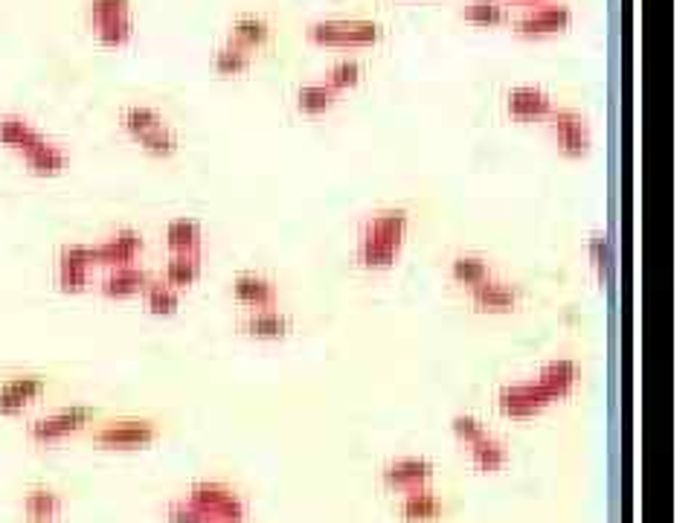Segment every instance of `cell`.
Wrapping results in <instances>:
<instances>
[{
	"label": "cell",
	"mask_w": 697,
	"mask_h": 523,
	"mask_svg": "<svg viewBox=\"0 0 697 523\" xmlns=\"http://www.w3.org/2000/svg\"><path fill=\"white\" fill-rule=\"evenodd\" d=\"M410 216L407 210H384L375 213L364 224L358 239V262L366 271H387L393 268L401 247L407 242Z\"/></svg>",
	"instance_id": "cell-1"
},
{
	"label": "cell",
	"mask_w": 697,
	"mask_h": 523,
	"mask_svg": "<svg viewBox=\"0 0 697 523\" xmlns=\"http://www.w3.org/2000/svg\"><path fill=\"white\" fill-rule=\"evenodd\" d=\"M381 24L375 21H343V18H332V21H317L308 27V38L317 47H372L381 41Z\"/></svg>",
	"instance_id": "cell-2"
},
{
	"label": "cell",
	"mask_w": 697,
	"mask_h": 523,
	"mask_svg": "<svg viewBox=\"0 0 697 523\" xmlns=\"http://www.w3.org/2000/svg\"><path fill=\"white\" fill-rule=\"evenodd\" d=\"M91 24L102 47H125L134 38L131 0H91Z\"/></svg>",
	"instance_id": "cell-3"
},
{
	"label": "cell",
	"mask_w": 697,
	"mask_h": 523,
	"mask_svg": "<svg viewBox=\"0 0 697 523\" xmlns=\"http://www.w3.org/2000/svg\"><path fill=\"white\" fill-rule=\"evenodd\" d=\"M546 120L552 125L555 146H558V152L564 154V157L581 160V157L590 154V146H593L590 125H587V120L578 111H573V108H558Z\"/></svg>",
	"instance_id": "cell-4"
},
{
	"label": "cell",
	"mask_w": 697,
	"mask_h": 523,
	"mask_svg": "<svg viewBox=\"0 0 697 523\" xmlns=\"http://www.w3.org/2000/svg\"><path fill=\"white\" fill-rule=\"evenodd\" d=\"M189 503L198 506L213 523H242L244 521V503L221 483H198Z\"/></svg>",
	"instance_id": "cell-5"
},
{
	"label": "cell",
	"mask_w": 697,
	"mask_h": 523,
	"mask_svg": "<svg viewBox=\"0 0 697 523\" xmlns=\"http://www.w3.org/2000/svg\"><path fill=\"white\" fill-rule=\"evenodd\" d=\"M93 271V247L91 245H67L61 247L56 262V285L64 294H82L91 285Z\"/></svg>",
	"instance_id": "cell-6"
},
{
	"label": "cell",
	"mask_w": 697,
	"mask_h": 523,
	"mask_svg": "<svg viewBox=\"0 0 697 523\" xmlns=\"http://www.w3.org/2000/svg\"><path fill=\"white\" fill-rule=\"evenodd\" d=\"M91 247L93 265L111 271V268H122V265H137V259H140L146 242H143V236H140L137 230L125 227V230H117V233H111L108 239H102L99 245Z\"/></svg>",
	"instance_id": "cell-7"
},
{
	"label": "cell",
	"mask_w": 697,
	"mask_h": 523,
	"mask_svg": "<svg viewBox=\"0 0 697 523\" xmlns=\"http://www.w3.org/2000/svg\"><path fill=\"white\" fill-rule=\"evenodd\" d=\"M570 21H573L570 6H564V3H544L538 9L526 12L515 24V30L523 38H546V35H558V32L567 30Z\"/></svg>",
	"instance_id": "cell-8"
},
{
	"label": "cell",
	"mask_w": 697,
	"mask_h": 523,
	"mask_svg": "<svg viewBox=\"0 0 697 523\" xmlns=\"http://www.w3.org/2000/svg\"><path fill=\"white\" fill-rule=\"evenodd\" d=\"M500 413L509 416V419H532L535 413H541L546 404H549V396L541 390L538 381H526V384H509L500 390Z\"/></svg>",
	"instance_id": "cell-9"
},
{
	"label": "cell",
	"mask_w": 697,
	"mask_h": 523,
	"mask_svg": "<svg viewBox=\"0 0 697 523\" xmlns=\"http://www.w3.org/2000/svg\"><path fill=\"white\" fill-rule=\"evenodd\" d=\"M157 436V428L146 419H125V422H111L105 425L102 431H96V442L102 448H122V451H131V448H143L154 442Z\"/></svg>",
	"instance_id": "cell-10"
},
{
	"label": "cell",
	"mask_w": 697,
	"mask_h": 523,
	"mask_svg": "<svg viewBox=\"0 0 697 523\" xmlns=\"http://www.w3.org/2000/svg\"><path fill=\"white\" fill-rule=\"evenodd\" d=\"M91 410L88 407H64L59 413L47 416V419H38L30 428V436L35 442H59L70 433L82 431L88 422H91Z\"/></svg>",
	"instance_id": "cell-11"
},
{
	"label": "cell",
	"mask_w": 697,
	"mask_h": 523,
	"mask_svg": "<svg viewBox=\"0 0 697 523\" xmlns=\"http://www.w3.org/2000/svg\"><path fill=\"white\" fill-rule=\"evenodd\" d=\"M47 390L41 375H15L0 384V416H15Z\"/></svg>",
	"instance_id": "cell-12"
},
{
	"label": "cell",
	"mask_w": 697,
	"mask_h": 523,
	"mask_svg": "<svg viewBox=\"0 0 697 523\" xmlns=\"http://www.w3.org/2000/svg\"><path fill=\"white\" fill-rule=\"evenodd\" d=\"M517 300H520V288L512 282H503V279L488 277L471 288V303L477 306V311H485V314H509V311H515Z\"/></svg>",
	"instance_id": "cell-13"
},
{
	"label": "cell",
	"mask_w": 697,
	"mask_h": 523,
	"mask_svg": "<svg viewBox=\"0 0 697 523\" xmlns=\"http://www.w3.org/2000/svg\"><path fill=\"white\" fill-rule=\"evenodd\" d=\"M506 111L512 114V120L517 123H538V120H546L555 108H552V96L541 88H532V85H523V88H515L506 99Z\"/></svg>",
	"instance_id": "cell-14"
},
{
	"label": "cell",
	"mask_w": 697,
	"mask_h": 523,
	"mask_svg": "<svg viewBox=\"0 0 697 523\" xmlns=\"http://www.w3.org/2000/svg\"><path fill=\"white\" fill-rule=\"evenodd\" d=\"M242 332L256 340H282L291 335V317L276 308H256L242 320Z\"/></svg>",
	"instance_id": "cell-15"
},
{
	"label": "cell",
	"mask_w": 697,
	"mask_h": 523,
	"mask_svg": "<svg viewBox=\"0 0 697 523\" xmlns=\"http://www.w3.org/2000/svg\"><path fill=\"white\" fill-rule=\"evenodd\" d=\"M146 285H149V274L140 265H122V268H111L105 274L99 291L111 300H128V297L143 294Z\"/></svg>",
	"instance_id": "cell-16"
},
{
	"label": "cell",
	"mask_w": 697,
	"mask_h": 523,
	"mask_svg": "<svg viewBox=\"0 0 697 523\" xmlns=\"http://www.w3.org/2000/svg\"><path fill=\"white\" fill-rule=\"evenodd\" d=\"M44 140H47V137H44L30 120H24V117H18V114L0 117V146L18 152L21 157L27 152H32V149H35L38 143H44Z\"/></svg>",
	"instance_id": "cell-17"
},
{
	"label": "cell",
	"mask_w": 697,
	"mask_h": 523,
	"mask_svg": "<svg viewBox=\"0 0 697 523\" xmlns=\"http://www.w3.org/2000/svg\"><path fill=\"white\" fill-rule=\"evenodd\" d=\"M233 297L236 303H242L247 308H273L276 300H279V291L268 277H259V274H242V277L233 279Z\"/></svg>",
	"instance_id": "cell-18"
},
{
	"label": "cell",
	"mask_w": 697,
	"mask_h": 523,
	"mask_svg": "<svg viewBox=\"0 0 697 523\" xmlns=\"http://www.w3.org/2000/svg\"><path fill=\"white\" fill-rule=\"evenodd\" d=\"M576 381L578 367L576 361H570V358H555V361H549L544 370H541V375H538L541 390H544L552 401L570 396L573 387H576Z\"/></svg>",
	"instance_id": "cell-19"
},
{
	"label": "cell",
	"mask_w": 697,
	"mask_h": 523,
	"mask_svg": "<svg viewBox=\"0 0 697 523\" xmlns=\"http://www.w3.org/2000/svg\"><path fill=\"white\" fill-rule=\"evenodd\" d=\"M433 477V465L427 460H398L384 468V483L390 489H425V483Z\"/></svg>",
	"instance_id": "cell-20"
},
{
	"label": "cell",
	"mask_w": 697,
	"mask_h": 523,
	"mask_svg": "<svg viewBox=\"0 0 697 523\" xmlns=\"http://www.w3.org/2000/svg\"><path fill=\"white\" fill-rule=\"evenodd\" d=\"M21 160H24V166L30 169L35 178H59L61 172L67 169V152L61 149L59 143H53V140L38 143Z\"/></svg>",
	"instance_id": "cell-21"
},
{
	"label": "cell",
	"mask_w": 697,
	"mask_h": 523,
	"mask_svg": "<svg viewBox=\"0 0 697 523\" xmlns=\"http://www.w3.org/2000/svg\"><path fill=\"white\" fill-rule=\"evenodd\" d=\"M204 230L195 218H175L166 227V247L169 253H201Z\"/></svg>",
	"instance_id": "cell-22"
},
{
	"label": "cell",
	"mask_w": 697,
	"mask_h": 523,
	"mask_svg": "<svg viewBox=\"0 0 697 523\" xmlns=\"http://www.w3.org/2000/svg\"><path fill=\"white\" fill-rule=\"evenodd\" d=\"M201 277V253H172L166 268H163V282L172 288H189Z\"/></svg>",
	"instance_id": "cell-23"
},
{
	"label": "cell",
	"mask_w": 697,
	"mask_h": 523,
	"mask_svg": "<svg viewBox=\"0 0 697 523\" xmlns=\"http://www.w3.org/2000/svg\"><path fill=\"white\" fill-rule=\"evenodd\" d=\"M230 41H236L244 50L265 47L271 41V24L265 18H256V15H242L230 30Z\"/></svg>",
	"instance_id": "cell-24"
},
{
	"label": "cell",
	"mask_w": 697,
	"mask_h": 523,
	"mask_svg": "<svg viewBox=\"0 0 697 523\" xmlns=\"http://www.w3.org/2000/svg\"><path fill=\"white\" fill-rule=\"evenodd\" d=\"M143 300H146V308L152 311L154 317H172L178 308H181V291L172 288L169 282H152L143 288Z\"/></svg>",
	"instance_id": "cell-25"
},
{
	"label": "cell",
	"mask_w": 697,
	"mask_h": 523,
	"mask_svg": "<svg viewBox=\"0 0 697 523\" xmlns=\"http://www.w3.org/2000/svg\"><path fill=\"white\" fill-rule=\"evenodd\" d=\"M401 515L407 521H436L442 515V503L436 494L425 492V489H410L401 503Z\"/></svg>",
	"instance_id": "cell-26"
},
{
	"label": "cell",
	"mask_w": 697,
	"mask_h": 523,
	"mask_svg": "<svg viewBox=\"0 0 697 523\" xmlns=\"http://www.w3.org/2000/svg\"><path fill=\"white\" fill-rule=\"evenodd\" d=\"M587 256L593 262V271L602 282V288H610V282H613V245H610V236L607 233H593L587 239Z\"/></svg>",
	"instance_id": "cell-27"
},
{
	"label": "cell",
	"mask_w": 697,
	"mask_h": 523,
	"mask_svg": "<svg viewBox=\"0 0 697 523\" xmlns=\"http://www.w3.org/2000/svg\"><path fill=\"white\" fill-rule=\"evenodd\" d=\"M462 18L474 27H500L509 21V12L500 0H471L462 9Z\"/></svg>",
	"instance_id": "cell-28"
},
{
	"label": "cell",
	"mask_w": 697,
	"mask_h": 523,
	"mask_svg": "<svg viewBox=\"0 0 697 523\" xmlns=\"http://www.w3.org/2000/svg\"><path fill=\"white\" fill-rule=\"evenodd\" d=\"M334 102H337V91H332L329 85H305L297 93V108L308 117H320L332 111Z\"/></svg>",
	"instance_id": "cell-29"
},
{
	"label": "cell",
	"mask_w": 697,
	"mask_h": 523,
	"mask_svg": "<svg viewBox=\"0 0 697 523\" xmlns=\"http://www.w3.org/2000/svg\"><path fill=\"white\" fill-rule=\"evenodd\" d=\"M471 460L480 471H500L506 465V448L503 442H497L494 436H480L477 442H471Z\"/></svg>",
	"instance_id": "cell-30"
},
{
	"label": "cell",
	"mask_w": 697,
	"mask_h": 523,
	"mask_svg": "<svg viewBox=\"0 0 697 523\" xmlns=\"http://www.w3.org/2000/svg\"><path fill=\"white\" fill-rule=\"evenodd\" d=\"M166 120L154 111V108H149V105H128L125 111H122V128L134 137V140H140L143 134H149L152 128H157V125H163Z\"/></svg>",
	"instance_id": "cell-31"
},
{
	"label": "cell",
	"mask_w": 697,
	"mask_h": 523,
	"mask_svg": "<svg viewBox=\"0 0 697 523\" xmlns=\"http://www.w3.org/2000/svg\"><path fill=\"white\" fill-rule=\"evenodd\" d=\"M215 73L221 76H242L244 70H250V50L239 47L236 41H227L213 59Z\"/></svg>",
	"instance_id": "cell-32"
},
{
	"label": "cell",
	"mask_w": 697,
	"mask_h": 523,
	"mask_svg": "<svg viewBox=\"0 0 697 523\" xmlns=\"http://www.w3.org/2000/svg\"><path fill=\"white\" fill-rule=\"evenodd\" d=\"M140 146H143V152H149L152 157H172V154L178 152V134L169 128V125L163 123V125H157V128H152L149 134H143L140 140H137Z\"/></svg>",
	"instance_id": "cell-33"
},
{
	"label": "cell",
	"mask_w": 697,
	"mask_h": 523,
	"mask_svg": "<svg viewBox=\"0 0 697 523\" xmlns=\"http://www.w3.org/2000/svg\"><path fill=\"white\" fill-rule=\"evenodd\" d=\"M451 277L459 282V285H468V288H474V285H480L483 279L491 277V271H488V265H485V259H480V256H456L454 262H451Z\"/></svg>",
	"instance_id": "cell-34"
},
{
	"label": "cell",
	"mask_w": 697,
	"mask_h": 523,
	"mask_svg": "<svg viewBox=\"0 0 697 523\" xmlns=\"http://www.w3.org/2000/svg\"><path fill=\"white\" fill-rule=\"evenodd\" d=\"M361 76H364V70H361V64L355 62V59H340V62H334L332 67H329L326 85L337 93L352 91V88L361 85Z\"/></svg>",
	"instance_id": "cell-35"
},
{
	"label": "cell",
	"mask_w": 697,
	"mask_h": 523,
	"mask_svg": "<svg viewBox=\"0 0 697 523\" xmlns=\"http://www.w3.org/2000/svg\"><path fill=\"white\" fill-rule=\"evenodd\" d=\"M24 506H27V515L32 521H50V518L59 515L61 497L53 492H44V489H35V492L27 494Z\"/></svg>",
	"instance_id": "cell-36"
},
{
	"label": "cell",
	"mask_w": 697,
	"mask_h": 523,
	"mask_svg": "<svg viewBox=\"0 0 697 523\" xmlns=\"http://www.w3.org/2000/svg\"><path fill=\"white\" fill-rule=\"evenodd\" d=\"M169 521L172 523H213L198 506H192L189 500L186 503H172L169 506Z\"/></svg>",
	"instance_id": "cell-37"
},
{
	"label": "cell",
	"mask_w": 697,
	"mask_h": 523,
	"mask_svg": "<svg viewBox=\"0 0 697 523\" xmlns=\"http://www.w3.org/2000/svg\"><path fill=\"white\" fill-rule=\"evenodd\" d=\"M454 433L462 439V442H477L480 436H485V428L480 419H474V416H456L454 419Z\"/></svg>",
	"instance_id": "cell-38"
},
{
	"label": "cell",
	"mask_w": 697,
	"mask_h": 523,
	"mask_svg": "<svg viewBox=\"0 0 697 523\" xmlns=\"http://www.w3.org/2000/svg\"><path fill=\"white\" fill-rule=\"evenodd\" d=\"M515 3H544V0H515Z\"/></svg>",
	"instance_id": "cell-39"
},
{
	"label": "cell",
	"mask_w": 697,
	"mask_h": 523,
	"mask_svg": "<svg viewBox=\"0 0 697 523\" xmlns=\"http://www.w3.org/2000/svg\"><path fill=\"white\" fill-rule=\"evenodd\" d=\"M30 523H47V521H30Z\"/></svg>",
	"instance_id": "cell-40"
}]
</instances>
